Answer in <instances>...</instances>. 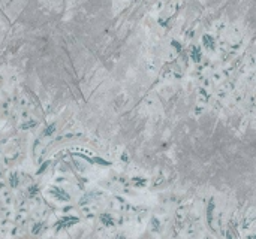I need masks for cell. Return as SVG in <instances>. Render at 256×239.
<instances>
[{
    "instance_id": "277c9868",
    "label": "cell",
    "mask_w": 256,
    "mask_h": 239,
    "mask_svg": "<svg viewBox=\"0 0 256 239\" xmlns=\"http://www.w3.org/2000/svg\"><path fill=\"white\" fill-rule=\"evenodd\" d=\"M17 182H18V181H17V175H12V182H11V184H12V185H17Z\"/></svg>"
},
{
    "instance_id": "6da1fadb",
    "label": "cell",
    "mask_w": 256,
    "mask_h": 239,
    "mask_svg": "<svg viewBox=\"0 0 256 239\" xmlns=\"http://www.w3.org/2000/svg\"><path fill=\"white\" fill-rule=\"evenodd\" d=\"M76 221H78L76 218H72V220H70V218H63L61 221H58V223H57V227L58 229H63V227H67L70 224H75Z\"/></svg>"
},
{
    "instance_id": "3957f363",
    "label": "cell",
    "mask_w": 256,
    "mask_h": 239,
    "mask_svg": "<svg viewBox=\"0 0 256 239\" xmlns=\"http://www.w3.org/2000/svg\"><path fill=\"white\" fill-rule=\"evenodd\" d=\"M54 130H56V126L52 124V126H50L48 129H45L43 130V136H51L52 133H54Z\"/></svg>"
},
{
    "instance_id": "7a4b0ae2",
    "label": "cell",
    "mask_w": 256,
    "mask_h": 239,
    "mask_svg": "<svg viewBox=\"0 0 256 239\" xmlns=\"http://www.w3.org/2000/svg\"><path fill=\"white\" fill-rule=\"evenodd\" d=\"M52 193H54V196L56 197H58V199H61V200H67L69 199V196H66V194H63V191L61 190H52Z\"/></svg>"
}]
</instances>
